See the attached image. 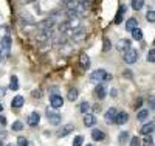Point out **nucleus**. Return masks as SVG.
I'll return each mask as SVG.
<instances>
[{
  "mask_svg": "<svg viewBox=\"0 0 155 146\" xmlns=\"http://www.w3.org/2000/svg\"><path fill=\"white\" fill-rule=\"evenodd\" d=\"M109 79H112V75H109L106 70H102V69H98V70H95L92 75H90V81L95 83V84H101L104 81H109Z\"/></svg>",
  "mask_w": 155,
  "mask_h": 146,
  "instance_id": "nucleus-1",
  "label": "nucleus"
},
{
  "mask_svg": "<svg viewBox=\"0 0 155 146\" xmlns=\"http://www.w3.org/2000/svg\"><path fill=\"white\" fill-rule=\"evenodd\" d=\"M56 26V20L53 17H47L41 23H37V31H51Z\"/></svg>",
  "mask_w": 155,
  "mask_h": 146,
  "instance_id": "nucleus-2",
  "label": "nucleus"
},
{
  "mask_svg": "<svg viewBox=\"0 0 155 146\" xmlns=\"http://www.w3.org/2000/svg\"><path fill=\"white\" fill-rule=\"evenodd\" d=\"M0 50H2V56L8 58L11 53V37L9 36H3L0 41Z\"/></svg>",
  "mask_w": 155,
  "mask_h": 146,
  "instance_id": "nucleus-3",
  "label": "nucleus"
},
{
  "mask_svg": "<svg viewBox=\"0 0 155 146\" xmlns=\"http://www.w3.org/2000/svg\"><path fill=\"white\" fill-rule=\"evenodd\" d=\"M123 55H124L123 58H124V62L126 64H135L138 61V51L135 48H129L127 51L123 53Z\"/></svg>",
  "mask_w": 155,
  "mask_h": 146,
  "instance_id": "nucleus-4",
  "label": "nucleus"
},
{
  "mask_svg": "<svg viewBox=\"0 0 155 146\" xmlns=\"http://www.w3.org/2000/svg\"><path fill=\"white\" fill-rule=\"evenodd\" d=\"M47 118H48L50 124H53V126H58V124H61V121H62L61 114H58V112L53 110V109H47Z\"/></svg>",
  "mask_w": 155,
  "mask_h": 146,
  "instance_id": "nucleus-5",
  "label": "nucleus"
},
{
  "mask_svg": "<svg viewBox=\"0 0 155 146\" xmlns=\"http://www.w3.org/2000/svg\"><path fill=\"white\" fill-rule=\"evenodd\" d=\"M50 104H51V107H53V109H61L62 106H64V100L58 93L56 95H51L50 97Z\"/></svg>",
  "mask_w": 155,
  "mask_h": 146,
  "instance_id": "nucleus-6",
  "label": "nucleus"
},
{
  "mask_svg": "<svg viewBox=\"0 0 155 146\" xmlns=\"http://www.w3.org/2000/svg\"><path fill=\"white\" fill-rule=\"evenodd\" d=\"M74 131V126L71 124V123H68V124H64L59 131H58V137H67L68 134H71V132Z\"/></svg>",
  "mask_w": 155,
  "mask_h": 146,
  "instance_id": "nucleus-7",
  "label": "nucleus"
},
{
  "mask_svg": "<svg viewBox=\"0 0 155 146\" xmlns=\"http://www.w3.org/2000/svg\"><path fill=\"white\" fill-rule=\"evenodd\" d=\"M39 121H41V115H39L37 112H33V114H30L28 120H27L28 126H31V127H36V126L39 124Z\"/></svg>",
  "mask_w": 155,
  "mask_h": 146,
  "instance_id": "nucleus-8",
  "label": "nucleus"
},
{
  "mask_svg": "<svg viewBox=\"0 0 155 146\" xmlns=\"http://www.w3.org/2000/svg\"><path fill=\"white\" fill-rule=\"evenodd\" d=\"M129 121V114L127 112H118L116 114V117H115V123L116 124H124V123H127Z\"/></svg>",
  "mask_w": 155,
  "mask_h": 146,
  "instance_id": "nucleus-9",
  "label": "nucleus"
},
{
  "mask_svg": "<svg viewBox=\"0 0 155 146\" xmlns=\"http://www.w3.org/2000/svg\"><path fill=\"white\" fill-rule=\"evenodd\" d=\"M116 48H118V51L120 53H124V51H127L129 48H130V41L129 39H121V41L116 44Z\"/></svg>",
  "mask_w": 155,
  "mask_h": 146,
  "instance_id": "nucleus-10",
  "label": "nucleus"
},
{
  "mask_svg": "<svg viewBox=\"0 0 155 146\" xmlns=\"http://www.w3.org/2000/svg\"><path fill=\"white\" fill-rule=\"evenodd\" d=\"M116 114H118V110H116L115 107H110V109L106 112V115H104L106 121H107V123H115V117H116Z\"/></svg>",
  "mask_w": 155,
  "mask_h": 146,
  "instance_id": "nucleus-11",
  "label": "nucleus"
},
{
  "mask_svg": "<svg viewBox=\"0 0 155 146\" xmlns=\"http://www.w3.org/2000/svg\"><path fill=\"white\" fill-rule=\"evenodd\" d=\"M95 95H96V98H99V100H104V98H106V95H107L106 87L102 86V84H98V86H96V89H95Z\"/></svg>",
  "mask_w": 155,
  "mask_h": 146,
  "instance_id": "nucleus-12",
  "label": "nucleus"
},
{
  "mask_svg": "<svg viewBox=\"0 0 155 146\" xmlns=\"http://www.w3.org/2000/svg\"><path fill=\"white\" fill-rule=\"evenodd\" d=\"M153 127H155V123L153 121H149V123H146L143 127H141V134H143V135H150L152 134V132H153Z\"/></svg>",
  "mask_w": 155,
  "mask_h": 146,
  "instance_id": "nucleus-13",
  "label": "nucleus"
},
{
  "mask_svg": "<svg viewBox=\"0 0 155 146\" xmlns=\"http://www.w3.org/2000/svg\"><path fill=\"white\" fill-rule=\"evenodd\" d=\"M92 138H93L95 141H102V140L106 138V134H104L101 129H93V131H92Z\"/></svg>",
  "mask_w": 155,
  "mask_h": 146,
  "instance_id": "nucleus-14",
  "label": "nucleus"
},
{
  "mask_svg": "<svg viewBox=\"0 0 155 146\" xmlns=\"http://www.w3.org/2000/svg\"><path fill=\"white\" fill-rule=\"evenodd\" d=\"M95 123H96L95 115H92V114H85V115H84V124H85L87 127L95 126Z\"/></svg>",
  "mask_w": 155,
  "mask_h": 146,
  "instance_id": "nucleus-15",
  "label": "nucleus"
},
{
  "mask_svg": "<svg viewBox=\"0 0 155 146\" xmlns=\"http://www.w3.org/2000/svg\"><path fill=\"white\" fill-rule=\"evenodd\" d=\"M20 20H22V23L25 22L27 25H34V19H33V16H30V12H20Z\"/></svg>",
  "mask_w": 155,
  "mask_h": 146,
  "instance_id": "nucleus-16",
  "label": "nucleus"
},
{
  "mask_svg": "<svg viewBox=\"0 0 155 146\" xmlns=\"http://www.w3.org/2000/svg\"><path fill=\"white\" fill-rule=\"evenodd\" d=\"M23 103H25L23 97L17 95V97H14V98H12V101H11V106H12V107H14V109H20L22 106H23Z\"/></svg>",
  "mask_w": 155,
  "mask_h": 146,
  "instance_id": "nucleus-17",
  "label": "nucleus"
},
{
  "mask_svg": "<svg viewBox=\"0 0 155 146\" xmlns=\"http://www.w3.org/2000/svg\"><path fill=\"white\" fill-rule=\"evenodd\" d=\"M79 62H81V67H82L84 70L90 69V58L85 55V53H82V55H81V58H79Z\"/></svg>",
  "mask_w": 155,
  "mask_h": 146,
  "instance_id": "nucleus-18",
  "label": "nucleus"
},
{
  "mask_svg": "<svg viewBox=\"0 0 155 146\" xmlns=\"http://www.w3.org/2000/svg\"><path fill=\"white\" fill-rule=\"evenodd\" d=\"M138 26V20L135 19V17H130L127 22H126V30L127 31H132V30H135Z\"/></svg>",
  "mask_w": 155,
  "mask_h": 146,
  "instance_id": "nucleus-19",
  "label": "nucleus"
},
{
  "mask_svg": "<svg viewBox=\"0 0 155 146\" xmlns=\"http://www.w3.org/2000/svg\"><path fill=\"white\" fill-rule=\"evenodd\" d=\"M126 14V5H121L118 12H116V17H115V23H121L123 22V16Z\"/></svg>",
  "mask_w": 155,
  "mask_h": 146,
  "instance_id": "nucleus-20",
  "label": "nucleus"
},
{
  "mask_svg": "<svg viewBox=\"0 0 155 146\" xmlns=\"http://www.w3.org/2000/svg\"><path fill=\"white\" fill-rule=\"evenodd\" d=\"M9 89H11V90H19V79H17V76H14V75H12L11 79H9Z\"/></svg>",
  "mask_w": 155,
  "mask_h": 146,
  "instance_id": "nucleus-21",
  "label": "nucleus"
},
{
  "mask_svg": "<svg viewBox=\"0 0 155 146\" xmlns=\"http://www.w3.org/2000/svg\"><path fill=\"white\" fill-rule=\"evenodd\" d=\"M78 97H79V92H78V89H70V90H68V95H67L68 101H76Z\"/></svg>",
  "mask_w": 155,
  "mask_h": 146,
  "instance_id": "nucleus-22",
  "label": "nucleus"
},
{
  "mask_svg": "<svg viewBox=\"0 0 155 146\" xmlns=\"http://www.w3.org/2000/svg\"><path fill=\"white\" fill-rule=\"evenodd\" d=\"M147 117H149V110H147V109H141V110L138 112V115H137V118H138L140 121H146Z\"/></svg>",
  "mask_w": 155,
  "mask_h": 146,
  "instance_id": "nucleus-23",
  "label": "nucleus"
},
{
  "mask_svg": "<svg viewBox=\"0 0 155 146\" xmlns=\"http://www.w3.org/2000/svg\"><path fill=\"white\" fill-rule=\"evenodd\" d=\"M130 33H132V37L135 39V41H141V39H143V31H141L138 26H137L135 30H132Z\"/></svg>",
  "mask_w": 155,
  "mask_h": 146,
  "instance_id": "nucleus-24",
  "label": "nucleus"
},
{
  "mask_svg": "<svg viewBox=\"0 0 155 146\" xmlns=\"http://www.w3.org/2000/svg\"><path fill=\"white\" fill-rule=\"evenodd\" d=\"M143 6H144V0H132V8L135 11H140Z\"/></svg>",
  "mask_w": 155,
  "mask_h": 146,
  "instance_id": "nucleus-25",
  "label": "nucleus"
},
{
  "mask_svg": "<svg viewBox=\"0 0 155 146\" xmlns=\"http://www.w3.org/2000/svg\"><path fill=\"white\" fill-rule=\"evenodd\" d=\"M79 110H81V114H88L90 112V103H87V101H82L81 103V106H79Z\"/></svg>",
  "mask_w": 155,
  "mask_h": 146,
  "instance_id": "nucleus-26",
  "label": "nucleus"
},
{
  "mask_svg": "<svg viewBox=\"0 0 155 146\" xmlns=\"http://www.w3.org/2000/svg\"><path fill=\"white\" fill-rule=\"evenodd\" d=\"M127 140H129V132H121V134L118 135V143L120 144H124V143H127Z\"/></svg>",
  "mask_w": 155,
  "mask_h": 146,
  "instance_id": "nucleus-27",
  "label": "nucleus"
},
{
  "mask_svg": "<svg viewBox=\"0 0 155 146\" xmlns=\"http://www.w3.org/2000/svg\"><path fill=\"white\" fill-rule=\"evenodd\" d=\"M146 19H147V22H150V23L155 22V12H153V9H149V11L146 12Z\"/></svg>",
  "mask_w": 155,
  "mask_h": 146,
  "instance_id": "nucleus-28",
  "label": "nucleus"
},
{
  "mask_svg": "<svg viewBox=\"0 0 155 146\" xmlns=\"http://www.w3.org/2000/svg\"><path fill=\"white\" fill-rule=\"evenodd\" d=\"M82 143H84V137H82V135L74 137V140H73V146H82Z\"/></svg>",
  "mask_w": 155,
  "mask_h": 146,
  "instance_id": "nucleus-29",
  "label": "nucleus"
},
{
  "mask_svg": "<svg viewBox=\"0 0 155 146\" xmlns=\"http://www.w3.org/2000/svg\"><path fill=\"white\" fill-rule=\"evenodd\" d=\"M143 146H153V138H152V135H146V138L143 140Z\"/></svg>",
  "mask_w": 155,
  "mask_h": 146,
  "instance_id": "nucleus-30",
  "label": "nucleus"
},
{
  "mask_svg": "<svg viewBox=\"0 0 155 146\" xmlns=\"http://www.w3.org/2000/svg\"><path fill=\"white\" fill-rule=\"evenodd\" d=\"M147 61H149L150 64L155 62V50H153V48H150L149 53H147Z\"/></svg>",
  "mask_w": 155,
  "mask_h": 146,
  "instance_id": "nucleus-31",
  "label": "nucleus"
},
{
  "mask_svg": "<svg viewBox=\"0 0 155 146\" xmlns=\"http://www.w3.org/2000/svg\"><path fill=\"white\" fill-rule=\"evenodd\" d=\"M22 129H23V124H22V121H14V123H12V131L19 132V131H22Z\"/></svg>",
  "mask_w": 155,
  "mask_h": 146,
  "instance_id": "nucleus-32",
  "label": "nucleus"
},
{
  "mask_svg": "<svg viewBox=\"0 0 155 146\" xmlns=\"http://www.w3.org/2000/svg\"><path fill=\"white\" fill-rule=\"evenodd\" d=\"M17 146H30V143L25 137H19L17 138Z\"/></svg>",
  "mask_w": 155,
  "mask_h": 146,
  "instance_id": "nucleus-33",
  "label": "nucleus"
},
{
  "mask_svg": "<svg viewBox=\"0 0 155 146\" xmlns=\"http://www.w3.org/2000/svg\"><path fill=\"white\" fill-rule=\"evenodd\" d=\"M129 146H141V140L138 137H132L130 138V143H129Z\"/></svg>",
  "mask_w": 155,
  "mask_h": 146,
  "instance_id": "nucleus-34",
  "label": "nucleus"
},
{
  "mask_svg": "<svg viewBox=\"0 0 155 146\" xmlns=\"http://www.w3.org/2000/svg\"><path fill=\"white\" fill-rule=\"evenodd\" d=\"M110 47H112V45H110V41L106 37V39H104V47H102V51H106V53H107V51L110 50Z\"/></svg>",
  "mask_w": 155,
  "mask_h": 146,
  "instance_id": "nucleus-35",
  "label": "nucleus"
},
{
  "mask_svg": "<svg viewBox=\"0 0 155 146\" xmlns=\"http://www.w3.org/2000/svg\"><path fill=\"white\" fill-rule=\"evenodd\" d=\"M33 97H34V98H41V97H42V92L39 90V89L34 90V92H33Z\"/></svg>",
  "mask_w": 155,
  "mask_h": 146,
  "instance_id": "nucleus-36",
  "label": "nucleus"
},
{
  "mask_svg": "<svg viewBox=\"0 0 155 146\" xmlns=\"http://www.w3.org/2000/svg\"><path fill=\"white\" fill-rule=\"evenodd\" d=\"M141 104H143V100L138 98V100H137V103H135V109H140V107H141Z\"/></svg>",
  "mask_w": 155,
  "mask_h": 146,
  "instance_id": "nucleus-37",
  "label": "nucleus"
},
{
  "mask_svg": "<svg viewBox=\"0 0 155 146\" xmlns=\"http://www.w3.org/2000/svg\"><path fill=\"white\" fill-rule=\"evenodd\" d=\"M6 95V89L5 87H0V98H3Z\"/></svg>",
  "mask_w": 155,
  "mask_h": 146,
  "instance_id": "nucleus-38",
  "label": "nucleus"
},
{
  "mask_svg": "<svg viewBox=\"0 0 155 146\" xmlns=\"http://www.w3.org/2000/svg\"><path fill=\"white\" fill-rule=\"evenodd\" d=\"M19 2H20L22 5H28V3H33V2H36V0H19Z\"/></svg>",
  "mask_w": 155,
  "mask_h": 146,
  "instance_id": "nucleus-39",
  "label": "nucleus"
},
{
  "mask_svg": "<svg viewBox=\"0 0 155 146\" xmlns=\"http://www.w3.org/2000/svg\"><path fill=\"white\" fill-rule=\"evenodd\" d=\"M149 107H150V110H153V97H150V100H149Z\"/></svg>",
  "mask_w": 155,
  "mask_h": 146,
  "instance_id": "nucleus-40",
  "label": "nucleus"
},
{
  "mask_svg": "<svg viewBox=\"0 0 155 146\" xmlns=\"http://www.w3.org/2000/svg\"><path fill=\"white\" fill-rule=\"evenodd\" d=\"M0 124H6V118L0 115Z\"/></svg>",
  "mask_w": 155,
  "mask_h": 146,
  "instance_id": "nucleus-41",
  "label": "nucleus"
},
{
  "mask_svg": "<svg viewBox=\"0 0 155 146\" xmlns=\"http://www.w3.org/2000/svg\"><path fill=\"white\" fill-rule=\"evenodd\" d=\"M2 58H3V56H2V50H0V62H2Z\"/></svg>",
  "mask_w": 155,
  "mask_h": 146,
  "instance_id": "nucleus-42",
  "label": "nucleus"
},
{
  "mask_svg": "<svg viewBox=\"0 0 155 146\" xmlns=\"http://www.w3.org/2000/svg\"><path fill=\"white\" fill-rule=\"evenodd\" d=\"M2 110H3V106H2V104H0V112H2Z\"/></svg>",
  "mask_w": 155,
  "mask_h": 146,
  "instance_id": "nucleus-43",
  "label": "nucleus"
},
{
  "mask_svg": "<svg viewBox=\"0 0 155 146\" xmlns=\"http://www.w3.org/2000/svg\"><path fill=\"white\" fill-rule=\"evenodd\" d=\"M0 146H5V144H3V141H2V140H0Z\"/></svg>",
  "mask_w": 155,
  "mask_h": 146,
  "instance_id": "nucleus-44",
  "label": "nucleus"
},
{
  "mask_svg": "<svg viewBox=\"0 0 155 146\" xmlns=\"http://www.w3.org/2000/svg\"><path fill=\"white\" fill-rule=\"evenodd\" d=\"M87 146H93V144H87Z\"/></svg>",
  "mask_w": 155,
  "mask_h": 146,
  "instance_id": "nucleus-45",
  "label": "nucleus"
}]
</instances>
